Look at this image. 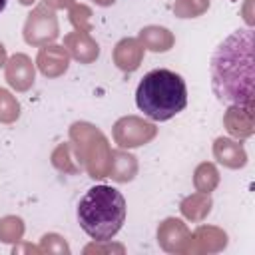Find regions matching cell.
<instances>
[{
    "label": "cell",
    "instance_id": "cell-1",
    "mask_svg": "<svg viewBox=\"0 0 255 255\" xmlns=\"http://www.w3.org/2000/svg\"><path fill=\"white\" fill-rule=\"evenodd\" d=\"M211 88L221 104L253 108V30L231 32L211 56Z\"/></svg>",
    "mask_w": 255,
    "mask_h": 255
},
{
    "label": "cell",
    "instance_id": "cell-2",
    "mask_svg": "<svg viewBox=\"0 0 255 255\" xmlns=\"http://www.w3.org/2000/svg\"><path fill=\"white\" fill-rule=\"evenodd\" d=\"M137 108L155 122H167L187 106V88L179 74L159 68L147 72L135 90Z\"/></svg>",
    "mask_w": 255,
    "mask_h": 255
},
{
    "label": "cell",
    "instance_id": "cell-3",
    "mask_svg": "<svg viewBox=\"0 0 255 255\" xmlns=\"http://www.w3.org/2000/svg\"><path fill=\"white\" fill-rule=\"evenodd\" d=\"M80 227L94 241H112L126 221V199L110 185H96L78 203Z\"/></svg>",
    "mask_w": 255,
    "mask_h": 255
},
{
    "label": "cell",
    "instance_id": "cell-4",
    "mask_svg": "<svg viewBox=\"0 0 255 255\" xmlns=\"http://www.w3.org/2000/svg\"><path fill=\"white\" fill-rule=\"evenodd\" d=\"M70 137L82 157L84 167L88 169L90 177H108V167H110V145L106 135L96 129L92 124L86 122H76L70 128Z\"/></svg>",
    "mask_w": 255,
    "mask_h": 255
},
{
    "label": "cell",
    "instance_id": "cell-5",
    "mask_svg": "<svg viewBox=\"0 0 255 255\" xmlns=\"http://www.w3.org/2000/svg\"><path fill=\"white\" fill-rule=\"evenodd\" d=\"M58 38V18L48 4L36 6L24 24V40L32 46H46Z\"/></svg>",
    "mask_w": 255,
    "mask_h": 255
},
{
    "label": "cell",
    "instance_id": "cell-6",
    "mask_svg": "<svg viewBox=\"0 0 255 255\" xmlns=\"http://www.w3.org/2000/svg\"><path fill=\"white\" fill-rule=\"evenodd\" d=\"M157 133V128L137 116H126L120 118L114 124V139L122 147H137L153 139Z\"/></svg>",
    "mask_w": 255,
    "mask_h": 255
},
{
    "label": "cell",
    "instance_id": "cell-7",
    "mask_svg": "<svg viewBox=\"0 0 255 255\" xmlns=\"http://www.w3.org/2000/svg\"><path fill=\"white\" fill-rule=\"evenodd\" d=\"M157 241L169 253H185V243L189 241V231H187L185 223L169 217L159 225Z\"/></svg>",
    "mask_w": 255,
    "mask_h": 255
},
{
    "label": "cell",
    "instance_id": "cell-8",
    "mask_svg": "<svg viewBox=\"0 0 255 255\" xmlns=\"http://www.w3.org/2000/svg\"><path fill=\"white\" fill-rule=\"evenodd\" d=\"M6 82L18 92H26L34 84V64L26 54H14L6 62Z\"/></svg>",
    "mask_w": 255,
    "mask_h": 255
},
{
    "label": "cell",
    "instance_id": "cell-9",
    "mask_svg": "<svg viewBox=\"0 0 255 255\" xmlns=\"http://www.w3.org/2000/svg\"><path fill=\"white\" fill-rule=\"evenodd\" d=\"M36 64L40 68V72L48 78H58L62 76L68 66H70V56L66 52L64 46H42L36 58Z\"/></svg>",
    "mask_w": 255,
    "mask_h": 255
},
{
    "label": "cell",
    "instance_id": "cell-10",
    "mask_svg": "<svg viewBox=\"0 0 255 255\" xmlns=\"http://www.w3.org/2000/svg\"><path fill=\"white\" fill-rule=\"evenodd\" d=\"M225 129L233 135V137H249L253 135L255 128H253V108H243V106H229V110L225 112L223 118Z\"/></svg>",
    "mask_w": 255,
    "mask_h": 255
},
{
    "label": "cell",
    "instance_id": "cell-11",
    "mask_svg": "<svg viewBox=\"0 0 255 255\" xmlns=\"http://www.w3.org/2000/svg\"><path fill=\"white\" fill-rule=\"evenodd\" d=\"M143 60V46L135 38H124L114 48V62L124 72H133Z\"/></svg>",
    "mask_w": 255,
    "mask_h": 255
},
{
    "label": "cell",
    "instance_id": "cell-12",
    "mask_svg": "<svg viewBox=\"0 0 255 255\" xmlns=\"http://www.w3.org/2000/svg\"><path fill=\"white\" fill-rule=\"evenodd\" d=\"M64 46H66V48L70 50V54H72L78 62H82V64L94 62V60L98 58V54H100L98 44L88 36V32H80V30L66 34Z\"/></svg>",
    "mask_w": 255,
    "mask_h": 255
},
{
    "label": "cell",
    "instance_id": "cell-13",
    "mask_svg": "<svg viewBox=\"0 0 255 255\" xmlns=\"http://www.w3.org/2000/svg\"><path fill=\"white\" fill-rule=\"evenodd\" d=\"M213 155L219 163H223L225 167H231V169L243 167L247 163V153H245L243 145L239 141L229 139V137H217L215 139Z\"/></svg>",
    "mask_w": 255,
    "mask_h": 255
},
{
    "label": "cell",
    "instance_id": "cell-14",
    "mask_svg": "<svg viewBox=\"0 0 255 255\" xmlns=\"http://www.w3.org/2000/svg\"><path fill=\"white\" fill-rule=\"evenodd\" d=\"M137 173V161L133 155L126 151H112L110 153V167H108V177L116 181H129Z\"/></svg>",
    "mask_w": 255,
    "mask_h": 255
},
{
    "label": "cell",
    "instance_id": "cell-15",
    "mask_svg": "<svg viewBox=\"0 0 255 255\" xmlns=\"http://www.w3.org/2000/svg\"><path fill=\"white\" fill-rule=\"evenodd\" d=\"M139 44L151 52H167L173 46V36L167 28L161 26H145L139 32Z\"/></svg>",
    "mask_w": 255,
    "mask_h": 255
},
{
    "label": "cell",
    "instance_id": "cell-16",
    "mask_svg": "<svg viewBox=\"0 0 255 255\" xmlns=\"http://www.w3.org/2000/svg\"><path fill=\"white\" fill-rule=\"evenodd\" d=\"M52 163L64 173H78L84 167L82 157H80L74 141L72 143H60L52 153Z\"/></svg>",
    "mask_w": 255,
    "mask_h": 255
},
{
    "label": "cell",
    "instance_id": "cell-17",
    "mask_svg": "<svg viewBox=\"0 0 255 255\" xmlns=\"http://www.w3.org/2000/svg\"><path fill=\"white\" fill-rule=\"evenodd\" d=\"M181 213L191 219V221H201L209 211H211V197L209 193H193V195H187L181 205H179Z\"/></svg>",
    "mask_w": 255,
    "mask_h": 255
},
{
    "label": "cell",
    "instance_id": "cell-18",
    "mask_svg": "<svg viewBox=\"0 0 255 255\" xmlns=\"http://www.w3.org/2000/svg\"><path fill=\"white\" fill-rule=\"evenodd\" d=\"M193 181H195V187L197 191L201 193H211L217 183H219V173H217V167L213 163H199L195 173H193Z\"/></svg>",
    "mask_w": 255,
    "mask_h": 255
},
{
    "label": "cell",
    "instance_id": "cell-19",
    "mask_svg": "<svg viewBox=\"0 0 255 255\" xmlns=\"http://www.w3.org/2000/svg\"><path fill=\"white\" fill-rule=\"evenodd\" d=\"M20 116V104L18 100L4 88H0V122L2 124H12Z\"/></svg>",
    "mask_w": 255,
    "mask_h": 255
},
{
    "label": "cell",
    "instance_id": "cell-20",
    "mask_svg": "<svg viewBox=\"0 0 255 255\" xmlns=\"http://www.w3.org/2000/svg\"><path fill=\"white\" fill-rule=\"evenodd\" d=\"M22 233H24V225H22V219L20 217H4L0 219V239L6 241V243H14V241H20L22 239Z\"/></svg>",
    "mask_w": 255,
    "mask_h": 255
},
{
    "label": "cell",
    "instance_id": "cell-21",
    "mask_svg": "<svg viewBox=\"0 0 255 255\" xmlns=\"http://www.w3.org/2000/svg\"><path fill=\"white\" fill-rule=\"evenodd\" d=\"M209 8V0H175L173 12L179 18H195Z\"/></svg>",
    "mask_w": 255,
    "mask_h": 255
},
{
    "label": "cell",
    "instance_id": "cell-22",
    "mask_svg": "<svg viewBox=\"0 0 255 255\" xmlns=\"http://www.w3.org/2000/svg\"><path fill=\"white\" fill-rule=\"evenodd\" d=\"M90 18H92V10H90L88 6H84V4H76V6L70 10V20H72V24H74L80 32H88V30L92 28Z\"/></svg>",
    "mask_w": 255,
    "mask_h": 255
},
{
    "label": "cell",
    "instance_id": "cell-23",
    "mask_svg": "<svg viewBox=\"0 0 255 255\" xmlns=\"http://www.w3.org/2000/svg\"><path fill=\"white\" fill-rule=\"evenodd\" d=\"M42 251H46V253H70V247L66 245V241L60 235L48 233L42 237Z\"/></svg>",
    "mask_w": 255,
    "mask_h": 255
},
{
    "label": "cell",
    "instance_id": "cell-24",
    "mask_svg": "<svg viewBox=\"0 0 255 255\" xmlns=\"http://www.w3.org/2000/svg\"><path fill=\"white\" fill-rule=\"evenodd\" d=\"M114 249H118L120 253L124 251V247H122V245H116V247H114V245H112V247H110V245H106V247H98V245H90V247H86L84 251H86V253H92V251H114Z\"/></svg>",
    "mask_w": 255,
    "mask_h": 255
},
{
    "label": "cell",
    "instance_id": "cell-25",
    "mask_svg": "<svg viewBox=\"0 0 255 255\" xmlns=\"http://www.w3.org/2000/svg\"><path fill=\"white\" fill-rule=\"evenodd\" d=\"M46 4L50 8H68L74 4V0H46Z\"/></svg>",
    "mask_w": 255,
    "mask_h": 255
},
{
    "label": "cell",
    "instance_id": "cell-26",
    "mask_svg": "<svg viewBox=\"0 0 255 255\" xmlns=\"http://www.w3.org/2000/svg\"><path fill=\"white\" fill-rule=\"evenodd\" d=\"M251 2L253 0H247V6H245V20L249 26H253V16H251Z\"/></svg>",
    "mask_w": 255,
    "mask_h": 255
},
{
    "label": "cell",
    "instance_id": "cell-27",
    "mask_svg": "<svg viewBox=\"0 0 255 255\" xmlns=\"http://www.w3.org/2000/svg\"><path fill=\"white\" fill-rule=\"evenodd\" d=\"M6 64V48L0 44V68Z\"/></svg>",
    "mask_w": 255,
    "mask_h": 255
},
{
    "label": "cell",
    "instance_id": "cell-28",
    "mask_svg": "<svg viewBox=\"0 0 255 255\" xmlns=\"http://www.w3.org/2000/svg\"><path fill=\"white\" fill-rule=\"evenodd\" d=\"M96 4H100V6H110V4H114L116 0H94Z\"/></svg>",
    "mask_w": 255,
    "mask_h": 255
},
{
    "label": "cell",
    "instance_id": "cell-29",
    "mask_svg": "<svg viewBox=\"0 0 255 255\" xmlns=\"http://www.w3.org/2000/svg\"><path fill=\"white\" fill-rule=\"evenodd\" d=\"M6 8V0H0V12Z\"/></svg>",
    "mask_w": 255,
    "mask_h": 255
},
{
    "label": "cell",
    "instance_id": "cell-30",
    "mask_svg": "<svg viewBox=\"0 0 255 255\" xmlns=\"http://www.w3.org/2000/svg\"><path fill=\"white\" fill-rule=\"evenodd\" d=\"M20 2H22V4H32L34 0H20Z\"/></svg>",
    "mask_w": 255,
    "mask_h": 255
}]
</instances>
